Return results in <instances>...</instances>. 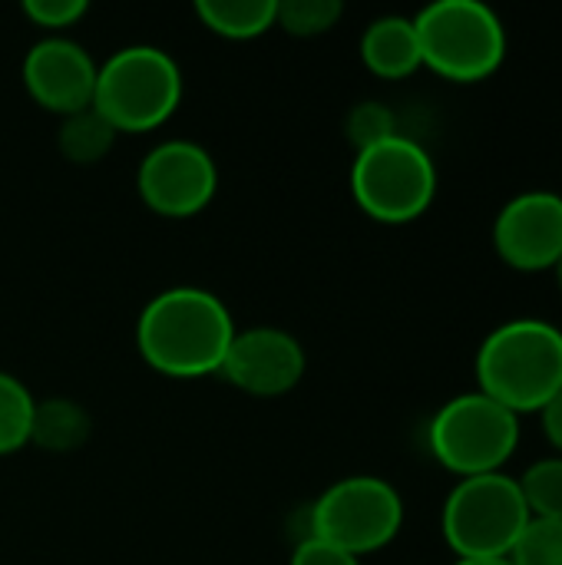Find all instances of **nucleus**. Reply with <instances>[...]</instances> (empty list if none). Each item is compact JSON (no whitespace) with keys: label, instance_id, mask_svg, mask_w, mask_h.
Wrapping results in <instances>:
<instances>
[{"label":"nucleus","instance_id":"1","mask_svg":"<svg viewBox=\"0 0 562 565\" xmlns=\"http://www.w3.org/2000/svg\"><path fill=\"white\" fill-rule=\"evenodd\" d=\"M235 331L232 311L215 291L176 285L146 301L136 318V348L152 371L189 381L222 371Z\"/></svg>","mask_w":562,"mask_h":565},{"label":"nucleus","instance_id":"2","mask_svg":"<svg viewBox=\"0 0 562 565\" xmlns=\"http://www.w3.org/2000/svg\"><path fill=\"white\" fill-rule=\"evenodd\" d=\"M480 394L507 411H543L562 391V331L543 318L497 324L477 351Z\"/></svg>","mask_w":562,"mask_h":565},{"label":"nucleus","instance_id":"3","mask_svg":"<svg viewBox=\"0 0 562 565\" xmlns=\"http://www.w3.org/2000/svg\"><path fill=\"white\" fill-rule=\"evenodd\" d=\"M182 103V70L176 56L152 43H132L109 53L96 73L93 106L116 132H149Z\"/></svg>","mask_w":562,"mask_h":565},{"label":"nucleus","instance_id":"4","mask_svg":"<svg viewBox=\"0 0 562 565\" xmlns=\"http://www.w3.org/2000/svg\"><path fill=\"white\" fill-rule=\"evenodd\" d=\"M421 60L454 83H477L500 70L507 30L484 0H434L414 17Z\"/></svg>","mask_w":562,"mask_h":565},{"label":"nucleus","instance_id":"5","mask_svg":"<svg viewBox=\"0 0 562 565\" xmlns=\"http://www.w3.org/2000/svg\"><path fill=\"white\" fill-rule=\"evenodd\" d=\"M530 523V510L517 477L480 473L464 477L441 516V530L457 559H507L520 533Z\"/></svg>","mask_w":562,"mask_h":565},{"label":"nucleus","instance_id":"6","mask_svg":"<svg viewBox=\"0 0 562 565\" xmlns=\"http://www.w3.org/2000/svg\"><path fill=\"white\" fill-rule=\"evenodd\" d=\"M351 192L364 215L384 225L421 218L437 195V166L431 152L411 136H391L351 166Z\"/></svg>","mask_w":562,"mask_h":565},{"label":"nucleus","instance_id":"7","mask_svg":"<svg viewBox=\"0 0 562 565\" xmlns=\"http://www.w3.org/2000/svg\"><path fill=\"white\" fill-rule=\"evenodd\" d=\"M431 454L460 480L500 473L520 447V417L494 397L470 391L450 397L431 420Z\"/></svg>","mask_w":562,"mask_h":565},{"label":"nucleus","instance_id":"8","mask_svg":"<svg viewBox=\"0 0 562 565\" xmlns=\"http://www.w3.org/2000/svg\"><path fill=\"white\" fill-rule=\"evenodd\" d=\"M404 526V500L381 477H344L331 483L308 510V536L351 556L384 550Z\"/></svg>","mask_w":562,"mask_h":565},{"label":"nucleus","instance_id":"9","mask_svg":"<svg viewBox=\"0 0 562 565\" xmlns=\"http://www.w3.org/2000/svg\"><path fill=\"white\" fill-rule=\"evenodd\" d=\"M142 202L162 218H192L219 192V166L212 152L192 139H162L136 172Z\"/></svg>","mask_w":562,"mask_h":565},{"label":"nucleus","instance_id":"10","mask_svg":"<svg viewBox=\"0 0 562 565\" xmlns=\"http://www.w3.org/2000/svg\"><path fill=\"white\" fill-rule=\"evenodd\" d=\"M305 367L308 358L295 334H288L285 328L255 324L235 331L219 374H225L229 384L252 397H282L298 387Z\"/></svg>","mask_w":562,"mask_h":565},{"label":"nucleus","instance_id":"11","mask_svg":"<svg viewBox=\"0 0 562 565\" xmlns=\"http://www.w3.org/2000/svg\"><path fill=\"white\" fill-rule=\"evenodd\" d=\"M494 248L517 271H547L562 255V195L527 189L494 222Z\"/></svg>","mask_w":562,"mask_h":565},{"label":"nucleus","instance_id":"12","mask_svg":"<svg viewBox=\"0 0 562 565\" xmlns=\"http://www.w3.org/2000/svg\"><path fill=\"white\" fill-rule=\"evenodd\" d=\"M23 86L50 113L70 116L83 106H93L99 63L89 50L70 36L36 40L23 56Z\"/></svg>","mask_w":562,"mask_h":565},{"label":"nucleus","instance_id":"13","mask_svg":"<svg viewBox=\"0 0 562 565\" xmlns=\"http://www.w3.org/2000/svg\"><path fill=\"white\" fill-rule=\"evenodd\" d=\"M361 60L381 79H404L414 70H421L424 60L414 20L397 13L371 20L361 33Z\"/></svg>","mask_w":562,"mask_h":565},{"label":"nucleus","instance_id":"14","mask_svg":"<svg viewBox=\"0 0 562 565\" xmlns=\"http://www.w3.org/2000/svg\"><path fill=\"white\" fill-rule=\"evenodd\" d=\"M89 437V414L70 401V397H50L36 401L33 407V427L30 444L46 454H73Z\"/></svg>","mask_w":562,"mask_h":565},{"label":"nucleus","instance_id":"15","mask_svg":"<svg viewBox=\"0 0 562 565\" xmlns=\"http://www.w3.org/2000/svg\"><path fill=\"white\" fill-rule=\"evenodd\" d=\"M278 0H199V20L225 40H255L275 26Z\"/></svg>","mask_w":562,"mask_h":565},{"label":"nucleus","instance_id":"16","mask_svg":"<svg viewBox=\"0 0 562 565\" xmlns=\"http://www.w3.org/2000/svg\"><path fill=\"white\" fill-rule=\"evenodd\" d=\"M113 142H116V129L96 106H83L63 116L60 132H56V146L73 166L99 162L113 149Z\"/></svg>","mask_w":562,"mask_h":565},{"label":"nucleus","instance_id":"17","mask_svg":"<svg viewBox=\"0 0 562 565\" xmlns=\"http://www.w3.org/2000/svg\"><path fill=\"white\" fill-rule=\"evenodd\" d=\"M33 407L36 397L30 394V387L10 371H0V457L17 454L30 444Z\"/></svg>","mask_w":562,"mask_h":565},{"label":"nucleus","instance_id":"18","mask_svg":"<svg viewBox=\"0 0 562 565\" xmlns=\"http://www.w3.org/2000/svg\"><path fill=\"white\" fill-rule=\"evenodd\" d=\"M533 520H560L562 523V457H543L527 467L517 480Z\"/></svg>","mask_w":562,"mask_h":565},{"label":"nucleus","instance_id":"19","mask_svg":"<svg viewBox=\"0 0 562 565\" xmlns=\"http://www.w3.org/2000/svg\"><path fill=\"white\" fill-rule=\"evenodd\" d=\"M341 0H278L275 26H282L291 36H321L341 20Z\"/></svg>","mask_w":562,"mask_h":565},{"label":"nucleus","instance_id":"20","mask_svg":"<svg viewBox=\"0 0 562 565\" xmlns=\"http://www.w3.org/2000/svg\"><path fill=\"white\" fill-rule=\"evenodd\" d=\"M344 136L358 152H364V149L397 136V116L384 103L364 99V103L351 106V113L344 116Z\"/></svg>","mask_w":562,"mask_h":565},{"label":"nucleus","instance_id":"21","mask_svg":"<svg viewBox=\"0 0 562 565\" xmlns=\"http://www.w3.org/2000/svg\"><path fill=\"white\" fill-rule=\"evenodd\" d=\"M513 565H562V523L560 520H533L520 533L517 546L507 556Z\"/></svg>","mask_w":562,"mask_h":565},{"label":"nucleus","instance_id":"22","mask_svg":"<svg viewBox=\"0 0 562 565\" xmlns=\"http://www.w3.org/2000/svg\"><path fill=\"white\" fill-rule=\"evenodd\" d=\"M86 0H23V13L43 30H66L86 17Z\"/></svg>","mask_w":562,"mask_h":565},{"label":"nucleus","instance_id":"23","mask_svg":"<svg viewBox=\"0 0 562 565\" xmlns=\"http://www.w3.org/2000/svg\"><path fill=\"white\" fill-rule=\"evenodd\" d=\"M288 565H361L358 556L325 543V540H315V536H305L295 553H291V563Z\"/></svg>","mask_w":562,"mask_h":565},{"label":"nucleus","instance_id":"24","mask_svg":"<svg viewBox=\"0 0 562 565\" xmlns=\"http://www.w3.org/2000/svg\"><path fill=\"white\" fill-rule=\"evenodd\" d=\"M540 417H543V434H547V440L560 450L562 457V391L540 411Z\"/></svg>","mask_w":562,"mask_h":565},{"label":"nucleus","instance_id":"25","mask_svg":"<svg viewBox=\"0 0 562 565\" xmlns=\"http://www.w3.org/2000/svg\"><path fill=\"white\" fill-rule=\"evenodd\" d=\"M454 565H513L510 559H457Z\"/></svg>","mask_w":562,"mask_h":565},{"label":"nucleus","instance_id":"26","mask_svg":"<svg viewBox=\"0 0 562 565\" xmlns=\"http://www.w3.org/2000/svg\"><path fill=\"white\" fill-rule=\"evenodd\" d=\"M553 271H556V285H560V291H562V255H560V258H556Z\"/></svg>","mask_w":562,"mask_h":565}]
</instances>
